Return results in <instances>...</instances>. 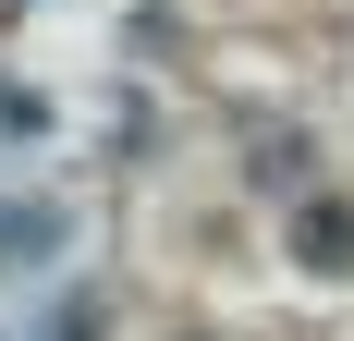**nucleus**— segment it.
I'll use <instances>...</instances> for the list:
<instances>
[{"label":"nucleus","instance_id":"nucleus-1","mask_svg":"<svg viewBox=\"0 0 354 341\" xmlns=\"http://www.w3.org/2000/svg\"><path fill=\"white\" fill-rule=\"evenodd\" d=\"M49 244H62V207H49V195L0 207V269H49Z\"/></svg>","mask_w":354,"mask_h":341}]
</instances>
